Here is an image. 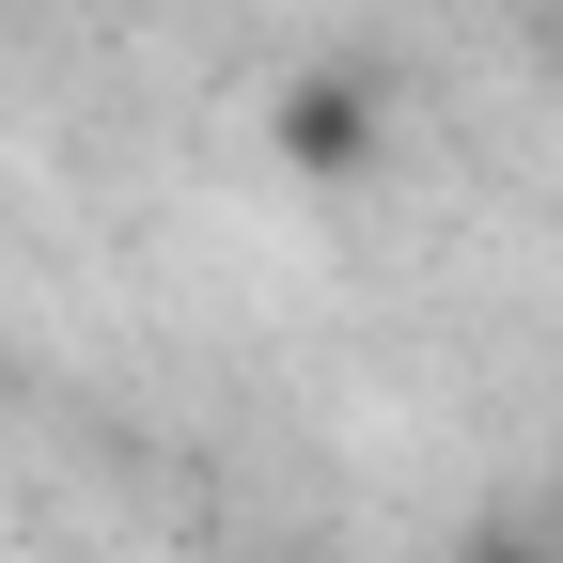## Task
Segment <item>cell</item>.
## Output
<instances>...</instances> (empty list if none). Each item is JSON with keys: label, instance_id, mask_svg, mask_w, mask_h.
Masks as SVG:
<instances>
[{"label": "cell", "instance_id": "3", "mask_svg": "<svg viewBox=\"0 0 563 563\" xmlns=\"http://www.w3.org/2000/svg\"><path fill=\"white\" fill-rule=\"evenodd\" d=\"M548 548H563V470H548Z\"/></svg>", "mask_w": 563, "mask_h": 563}, {"label": "cell", "instance_id": "1", "mask_svg": "<svg viewBox=\"0 0 563 563\" xmlns=\"http://www.w3.org/2000/svg\"><path fill=\"white\" fill-rule=\"evenodd\" d=\"M266 141H282V173H313V188H361V173H376V95H361V79H282Z\"/></svg>", "mask_w": 563, "mask_h": 563}, {"label": "cell", "instance_id": "2", "mask_svg": "<svg viewBox=\"0 0 563 563\" xmlns=\"http://www.w3.org/2000/svg\"><path fill=\"white\" fill-rule=\"evenodd\" d=\"M454 563H563L548 532H517V517H485V532H454Z\"/></svg>", "mask_w": 563, "mask_h": 563}]
</instances>
